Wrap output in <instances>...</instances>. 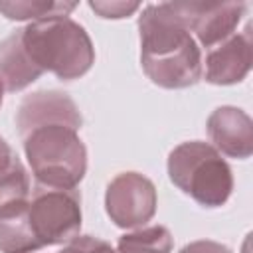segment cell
<instances>
[{
    "instance_id": "cell-7",
    "label": "cell",
    "mask_w": 253,
    "mask_h": 253,
    "mask_svg": "<svg viewBox=\"0 0 253 253\" xmlns=\"http://www.w3.org/2000/svg\"><path fill=\"white\" fill-rule=\"evenodd\" d=\"M170 6L208 49L235 34L245 12L243 2H170Z\"/></svg>"
},
{
    "instance_id": "cell-10",
    "label": "cell",
    "mask_w": 253,
    "mask_h": 253,
    "mask_svg": "<svg viewBox=\"0 0 253 253\" xmlns=\"http://www.w3.org/2000/svg\"><path fill=\"white\" fill-rule=\"evenodd\" d=\"M208 136L217 152L231 158H249L253 152V123L241 109H215L208 119Z\"/></svg>"
},
{
    "instance_id": "cell-9",
    "label": "cell",
    "mask_w": 253,
    "mask_h": 253,
    "mask_svg": "<svg viewBox=\"0 0 253 253\" xmlns=\"http://www.w3.org/2000/svg\"><path fill=\"white\" fill-rule=\"evenodd\" d=\"M253 61V42L251 28L247 26L241 34H231L217 45L208 49L206 55V81L213 85H231L241 79L251 69Z\"/></svg>"
},
{
    "instance_id": "cell-1",
    "label": "cell",
    "mask_w": 253,
    "mask_h": 253,
    "mask_svg": "<svg viewBox=\"0 0 253 253\" xmlns=\"http://www.w3.org/2000/svg\"><path fill=\"white\" fill-rule=\"evenodd\" d=\"M140 63L148 79L164 89H184L202 77L196 40L166 4H148L140 18Z\"/></svg>"
},
{
    "instance_id": "cell-17",
    "label": "cell",
    "mask_w": 253,
    "mask_h": 253,
    "mask_svg": "<svg viewBox=\"0 0 253 253\" xmlns=\"http://www.w3.org/2000/svg\"><path fill=\"white\" fill-rule=\"evenodd\" d=\"M89 6L101 16V18H125L138 10V2H89Z\"/></svg>"
},
{
    "instance_id": "cell-14",
    "label": "cell",
    "mask_w": 253,
    "mask_h": 253,
    "mask_svg": "<svg viewBox=\"0 0 253 253\" xmlns=\"http://www.w3.org/2000/svg\"><path fill=\"white\" fill-rule=\"evenodd\" d=\"M30 194H32V186L28 172L22 166V162L16 158L14 164L4 174H0V213L28 204Z\"/></svg>"
},
{
    "instance_id": "cell-2",
    "label": "cell",
    "mask_w": 253,
    "mask_h": 253,
    "mask_svg": "<svg viewBox=\"0 0 253 253\" xmlns=\"http://www.w3.org/2000/svg\"><path fill=\"white\" fill-rule=\"evenodd\" d=\"M20 32L24 51L32 63L63 81L85 75L95 61L91 38L83 26L67 16L36 20Z\"/></svg>"
},
{
    "instance_id": "cell-6",
    "label": "cell",
    "mask_w": 253,
    "mask_h": 253,
    "mask_svg": "<svg viewBox=\"0 0 253 253\" xmlns=\"http://www.w3.org/2000/svg\"><path fill=\"white\" fill-rule=\"evenodd\" d=\"M105 208L111 221L123 229L140 227L156 211L154 184L136 172H123L111 180L105 194Z\"/></svg>"
},
{
    "instance_id": "cell-5",
    "label": "cell",
    "mask_w": 253,
    "mask_h": 253,
    "mask_svg": "<svg viewBox=\"0 0 253 253\" xmlns=\"http://www.w3.org/2000/svg\"><path fill=\"white\" fill-rule=\"evenodd\" d=\"M28 221L40 247L71 241L81 229L77 190L36 184L28 202Z\"/></svg>"
},
{
    "instance_id": "cell-12",
    "label": "cell",
    "mask_w": 253,
    "mask_h": 253,
    "mask_svg": "<svg viewBox=\"0 0 253 253\" xmlns=\"http://www.w3.org/2000/svg\"><path fill=\"white\" fill-rule=\"evenodd\" d=\"M38 249L42 247L36 241L30 221H28V204L2 211L0 213V251L2 253H32Z\"/></svg>"
},
{
    "instance_id": "cell-16",
    "label": "cell",
    "mask_w": 253,
    "mask_h": 253,
    "mask_svg": "<svg viewBox=\"0 0 253 253\" xmlns=\"http://www.w3.org/2000/svg\"><path fill=\"white\" fill-rule=\"evenodd\" d=\"M59 253H115V251L103 239H97L93 235H77L71 241H67V245Z\"/></svg>"
},
{
    "instance_id": "cell-13",
    "label": "cell",
    "mask_w": 253,
    "mask_h": 253,
    "mask_svg": "<svg viewBox=\"0 0 253 253\" xmlns=\"http://www.w3.org/2000/svg\"><path fill=\"white\" fill-rule=\"evenodd\" d=\"M172 235L162 225H152L126 233L119 239L115 253H170Z\"/></svg>"
},
{
    "instance_id": "cell-19",
    "label": "cell",
    "mask_w": 253,
    "mask_h": 253,
    "mask_svg": "<svg viewBox=\"0 0 253 253\" xmlns=\"http://www.w3.org/2000/svg\"><path fill=\"white\" fill-rule=\"evenodd\" d=\"M18 156L14 154V150L10 148V144L0 136V174H4L16 160Z\"/></svg>"
},
{
    "instance_id": "cell-4",
    "label": "cell",
    "mask_w": 253,
    "mask_h": 253,
    "mask_svg": "<svg viewBox=\"0 0 253 253\" xmlns=\"http://www.w3.org/2000/svg\"><path fill=\"white\" fill-rule=\"evenodd\" d=\"M170 180L200 206L217 208L233 190V176L221 154L200 140L182 142L168 156Z\"/></svg>"
},
{
    "instance_id": "cell-20",
    "label": "cell",
    "mask_w": 253,
    "mask_h": 253,
    "mask_svg": "<svg viewBox=\"0 0 253 253\" xmlns=\"http://www.w3.org/2000/svg\"><path fill=\"white\" fill-rule=\"evenodd\" d=\"M2 97H4V85H2V81H0V105H2Z\"/></svg>"
},
{
    "instance_id": "cell-3",
    "label": "cell",
    "mask_w": 253,
    "mask_h": 253,
    "mask_svg": "<svg viewBox=\"0 0 253 253\" xmlns=\"http://www.w3.org/2000/svg\"><path fill=\"white\" fill-rule=\"evenodd\" d=\"M22 140L38 184L75 190L83 180L87 150L75 128L67 125H47L28 132Z\"/></svg>"
},
{
    "instance_id": "cell-11",
    "label": "cell",
    "mask_w": 253,
    "mask_h": 253,
    "mask_svg": "<svg viewBox=\"0 0 253 253\" xmlns=\"http://www.w3.org/2000/svg\"><path fill=\"white\" fill-rule=\"evenodd\" d=\"M43 71L32 63L22 45V32H14L0 43V81L6 91H22Z\"/></svg>"
},
{
    "instance_id": "cell-8",
    "label": "cell",
    "mask_w": 253,
    "mask_h": 253,
    "mask_svg": "<svg viewBox=\"0 0 253 253\" xmlns=\"http://www.w3.org/2000/svg\"><path fill=\"white\" fill-rule=\"evenodd\" d=\"M81 113L75 101L61 91H38L28 97L18 107L16 126L24 138L28 132L47 126V125H67L75 130L81 128Z\"/></svg>"
},
{
    "instance_id": "cell-18",
    "label": "cell",
    "mask_w": 253,
    "mask_h": 253,
    "mask_svg": "<svg viewBox=\"0 0 253 253\" xmlns=\"http://www.w3.org/2000/svg\"><path fill=\"white\" fill-rule=\"evenodd\" d=\"M180 253H231L225 245L210 241V239H202V241H194L188 243L186 247L180 249Z\"/></svg>"
},
{
    "instance_id": "cell-15",
    "label": "cell",
    "mask_w": 253,
    "mask_h": 253,
    "mask_svg": "<svg viewBox=\"0 0 253 253\" xmlns=\"http://www.w3.org/2000/svg\"><path fill=\"white\" fill-rule=\"evenodd\" d=\"M75 2H0V12L10 20H43L67 16Z\"/></svg>"
}]
</instances>
